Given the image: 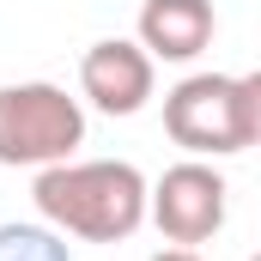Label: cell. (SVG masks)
Instances as JSON below:
<instances>
[{"instance_id": "cell-5", "label": "cell", "mask_w": 261, "mask_h": 261, "mask_svg": "<svg viewBox=\"0 0 261 261\" xmlns=\"http://www.w3.org/2000/svg\"><path fill=\"white\" fill-rule=\"evenodd\" d=\"M152 79H158V61L140 43H128V37H103L79 61V91L103 116H140L152 103Z\"/></svg>"}, {"instance_id": "cell-2", "label": "cell", "mask_w": 261, "mask_h": 261, "mask_svg": "<svg viewBox=\"0 0 261 261\" xmlns=\"http://www.w3.org/2000/svg\"><path fill=\"white\" fill-rule=\"evenodd\" d=\"M85 140V110L49 79L0 85V164H67Z\"/></svg>"}, {"instance_id": "cell-8", "label": "cell", "mask_w": 261, "mask_h": 261, "mask_svg": "<svg viewBox=\"0 0 261 261\" xmlns=\"http://www.w3.org/2000/svg\"><path fill=\"white\" fill-rule=\"evenodd\" d=\"M243 97H249V146H261V73H243Z\"/></svg>"}, {"instance_id": "cell-9", "label": "cell", "mask_w": 261, "mask_h": 261, "mask_svg": "<svg viewBox=\"0 0 261 261\" xmlns=\"http://www.w3.org/2000/svg\"><path fill=\"white\" fill-rule=\"evenodd\" d=\"M152 261H200L195 249H164V255H152Z\"/></svg>"}, {"instance_id": "cell-7", "label": "cell", "mask_w": 261, "mask_h": 261, "mask_svg": "<svg viewBox=\"0 0 261 261\" xmlns=\"http://www.w3.org/2000/svg\"><path fill=\"white\" fill-rule=\"evenodd\" d=\"M0 261H73L55 225H0Z\"/></svg>"}, {"instance_id": "cell-6", "label": "cell", "mask_w": 261, "mask_h": 261, "mask_svg": "<svg viewBox=\"0 0 261 261\" xmlns=\"http://www.w3.org/2000/svg\"><path fill=\"white\" fill-rule=\"evenodd\" d=\"M219 12L213 0H146L140 6V49L152 61H195L213 43Z\"/></svg>"}, {"instance_id": "cell-10", "label": "cell", "mask_w": 261, "mask_h": 261, "mask_svg": "<svg viewBox=\"0 0 261 261\" xmlns=\"http://www.w3.org/2000/svg\"><path fill=\"white\" fill-rule=\"evenodd\" d=\"M249 261H261V255H249Z\"/></svg>"}, {"instance_id": "cell-3", "label": "cell", "mask_w": 261, "mask_h": 261, "mask_svg": "<svg viewBox=\"0 0 261 261\" xmlns=\"http://www.w3.org/2000/svg\"><path fill=\"white\" fill-rule=\"evenodd\" d=\"M164 134L195 152V158H225L249 146V97L243 79L231 73H189L164 97Z\"/></svg>"}, {"instance_id": "cell-1", "label": "cell", "mask_w": 261, "mask_h": 261, "mask_svg": "<svg viewBox=\"0 0 261 261\" xmlns=\"http://www.w3.org/2000/svg\"><path fill=\"white\" fill-rule=\"evenodd\" d=\"M37 213L79 243H122L152 213V189L128 158H85V164H49L37 176Z\"/></svg>"}, {"instance_id": "cell-4", "label": "cell", "mask_w": 261, "mask_h": 261, "mask_svg": "<svg viewBox=\"0 0 261 261\" xmlns=\"http://www.w3.org/2000/svg\"><path fill=\"white\" fill-rule=\"evenodd\" d=\"M225 206H231L225 176H219L213 164H200V158L170 164V170L152 182V225H158L176 249H195V243H206V237H219Z\"/></svg>"}]
</instances>
